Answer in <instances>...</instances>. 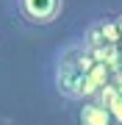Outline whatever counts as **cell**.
<instances>
[{
    "instance_id": "obj_1",
    "label": "cell",
    "mask_w": 122,
    "mask_h": 125,
    "mask_svg": "<svg viewBox=\"0 0 122 125\" xmlns=\"http://www.w3.org/2000/svg\"><path fill=\"white\" fill-rule=\"evenodd\" d=\"M19 17L31 25H50L61 17L64 0H14Z\"/></svg>"
},
{
    "instance_id": "obj_2",
    "label": "cell",
    "mask_w": 122,
    "mask_h": 125,
    "mask_svg": "<svg viewBox=\"0 0 122 125\" xmlns=\"http://www.w3.org/2000/svg\"><path fill=\"white\" fill-rule=\"evenodd\" d=\"M119 31H122V17H119Z\"/></svg>"
}]
</instances>
